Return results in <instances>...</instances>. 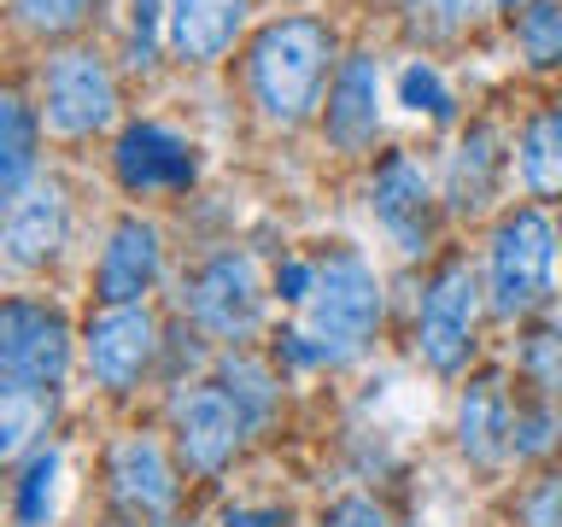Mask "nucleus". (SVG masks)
Returning <instances> with one entry per match:
<instances>
[{"instance_id":"23","label":"nucleus","mask_w":562,"mask_h":527,"mask_svg":"<svg viewBox=\"0 0 562 527\" xmlns=\"http://www.w3.org/2000/svg\"><path fill=\"white\" fill-rule=\"evenodd\" d=\"M223 393L240 404V416H246V422H263V416L276 411V381L263 375L252 358H235V351L223 358Z\"/></svg>"},{"instance_id":"26","label":"nucleus","mask_w":562,"mask_h":527,"mask_svg":"<svg viewBox=\"0 0 562 527\" xmlns=\"http://www.w3.org/2000/svg\"><path fill=\"white\" fill-rule=\"evenodd\" d=\"M42 416H47V393H12V386H0V451L7 457L24 451V439L35 434Z\"/></svg>"},{"instance_id":"10","label":"nucleus","mask_w":562,"mask_h":527,"mask_svg":"<svg viewBox=\"0 0 562 527\" xmlns=\"http://www.w3.org/2000/svg\"><path fill=\"white\" fill-rule=\"evenodd\" d=\"M369 205H375V223L404 253H422L434 240V188H428L416 158H404V153L381 158L375 182H369Z\"/></svg>"},{"instance_id":"19","label":"nucleus","mask_w":562,"mask_h":527,"mask_svg":"<svg viewBox=\"0 0 562 527\" xmlns=\"http://www.w3.org/2000/svg\"><path fill=\"white\" fill-rule=\"evenodd\" d=\"M30 147H35V117H30V105L18 94H7L0 100V200L7 205L30 182V165H35Z\"/></svg>"},{"instance_id":"4","label":"nucleus","mask_w":562,"mask_h":527,"mask_svg":"<svg viewBox=\"0 0 562 527\" xmlns=\"http://www.w3.org/2000/svg\"><path fill=\"white\" fill-rule=\"evenodd\" d=\"M70 363V328L59 311L12 299L0 311V386L12 393H53Z\"/></svg>"},{"instance_id":"18","label":"nucleus","mask_w":562,"mask_h":527,"mask_svg":"<svg viewBox=\"0 0 562 527\" xmlns=\"http://www.w3.org/2000/svg\"><path fill=\"white\" fill-rule=\"evenodd\" d=\"M504 141L498 130H486V123H474V130L463 135V147L451 153V165H446V200L451 211H481L492 200V188H498V170H504Z\"/></svg>"},{"instance_id":"34","label":"nucleus","mask_w":562,"mask_h":527,"mask_svg":"<svg viewBox=\"0 0 562 527\" xmlns=\"http://www.w3.org/2000/svg\"><path fill=\"white\" fill-rule=\"evenodd\" d=\"M276 509H252V516H228V527H276Z\"/></svg>"},{"instance_id":"21","label":"nucleus","mask_w":562,"mask_h":527,"mask_svg":"<svg viewBox=\"0 0 562 527\" xmlns=\"http://www.w3.org/2000/svg\"><path fill=\"white\" fill-rule=\"evenodd\" d=\"M521 375L544 404H562V323H539L521 340Z\"/></svg>"},{"instance_id":"2","label":"nucleus","mask_w":562,"mask_h":527,"mask_svg":"<svg viewBox=\"0 0 562 527\" xmlns=\"http://www.w3.org/2000/svg\"><path fill=\"white\" fill-rule=\"evenodd\" d=\"M334 35L316 18H276L252 42V94L270 123H305L328 77Z\"/></svg>"},{"instance_id":"32","label":"nucleus","mask_w":562,"mask_h":527,"mask_svg":"<svg viewBox=\"0 0 562 527\" xmlns=\"http://www.w3.org/2000/svg\"><path fill=\"white\" fill-rule=\"evenodd\" d=\"M323 527H386V509L375 498H363V492H351L323 516Z\"/></svg>"},{"instance_id":"35","label":"nucleus","mask_w":562,"mask_h":527,"mask_svg":"<svg viewBox=\"0 0 562 527\" xmlns=\"http://www.w3.org/2000/svg\"><path fill=\"white\" fill-rule=\"evenodd\" d=\"M498 7H504V12H516V7H521V0H498Z\"/></svg>"},{"instance_id":"17","label":"nucleus","mask_w":562,"mask_h":527,"mask_svg":"<svg viewBox=\"0 0 562 527\" xmlns=\"http://www.w3.org/2000/svg\"><path fill=\"white\" fill-rule=\"evenodd\" d=\"M240 18L246 0H170V47L193 65H211L240 35Z\"/></svg>"},{"instance_id":"14","label":"nucleus","mask_w":562,"mask_h":527,"mask_svg":"<svg viewBox=\"0 0 562 527\" xmlns=\"http://www.w3.org/2000/svg\"><path fill=\"white\" fill-rule=\"evenodd\" d=\"M158 281V228L140 223V217H123L105 240V258H100V276H94V293L105 305H135Z\"/></svg>"},{"instance_id":"24","label":"nucleus","mask_w":562,"mask_h":527,"mask_svg":"<svg viewBox=\"0 0 562 527\" xmlns=\"http://www.w3.org/2000/svg\"><path fill=\"white\" fill-rule=\"evenodd\" d=\"M398 100L411 105V112L439 117V123H451V117H457V100H451L446 77H439L434 65H422V59H411V65L398 70Z\"/></svg>"},{"instance_id":"8","label":"nucleus","mask_w":562,"mask_h":527,"mask_svg":"<svg viewBox=\"0 0 562 527\" xmlns=\"http://www.w3.org/2000/svg\"><path fill=\"white\" fill-rule=\"evenodd\" d=\"M117 112V88L94 53H59L47 70V123L59 135H88L105 130Z\"/></svg>"},{"instance_id":"12","label":"nucleus","mask_w":562,"mask_h":527,"mask_svg":"<svg viewBox=\"0 0 562 527\" xmlns=\"http://www.w3.org/2000/svg\"><path fill=\"white\" fill-rule=\"evenodd\" d=\"M381 130V65L358 53L340 65V77L328 88V141L340 153H363Z\"/></svg>"},{"instance_id":"5","label":"nucleus","mask_w":562,"mask_h":527,"mask_svg":"<svg viewBox=\"0 0 562 527\" xmlns=\"http://www.w3.org/2000/svg\"><path fill=\"white\" fill-rule=\"evenodd\" d=\"M474 316H481V288H474L469 258H451L446 270L428 281L422 299V323H416V351L428 358V369L457 375L474 351Z\"/></svg>"},{"instance_id":"6","label":"nucleus","mask_w":562,"mask_h":527,"mask_svg":"<svg viewBox=\"0 0 562 527\" xmlns=\"http://www.w3.org/2000/svg\"><path fill=\"white\" fill-rule=\"evenodd\" d=\"M193 323L217 340H246L258 328V311H263V293H258V270L246 253H223L211 258L200 276H193Z\"/></svg>"},{"instance_id":"22","label":"nucleus","mask_w":562,"mask_h":527,"mask_svg":"<svg viewBox=\"0 0 562 527\" xmlns=\"http://www.w3.org/2000/svg\"><path fill=\"white\" fill-rule=\"evenodd\" d=\"M53 481H59V451L42 446L24 463V474H18V498H12L18 527H47V516H53Z\"/></svg>"},{"instance_id":"33","label":"nucleus","mask_w":562,"mask_h":527,"mask_svg":"<svg viewBox=\"0 0 562 527\" xmlns=\"http://www.w3.org/2000/svg\"><path fill=\"white\" fill-rule=\"evenodd\" d=\"M276 288H281V299H293V305H305V293H311V264H288Z\"/></svg>"},{"instance_id":"25","label":"nucleus","mask_w":562,"mask_h":527,"mask_svg":"<svg viewBox=\"0 0 562 527\" xmlns=\"http://www.w3.org/2000/svg\"><path fill=\"white\" fill-rule=\"evenodd\" d=\"M521 47L533 65L562 59V0H533V7L521 12Z\"/></svg>"},{"instance_id":"11","label":"nucleus","mask_w":562,"mask_h":527,"mask_svg":"<svg viewBox=\"0 0 562 527\" xmlns=\"http://www.w3.org/2000/svg\"><path fill=\"white\" fill-rule=\"evenodd\" d=\"M200 176V158L182 135L158 130V123H130L117 135V182L130 193H153V188H188Z\"/></svg>"},{"instance_id":"7","label":"nucleus","mask_w":562,"mask_h":527,"mask_svg":"<svg viewBox=\"0 0 562 527\" xmlns=\"http://www.w3.org/2000/svg\"><path fill=\"white\" fill-rule=\"evenodd\" d=\"M153 346H158V323L147 305H105L88 323V369L112 393H123V386H135L147 375Z\"/></svg>"},{"instance_id":"1","label":"nucleus","mask_w":562,"mask_h":527,"mask_svg":"<svg viewBox=\"0 0 562 527\" xmlns=\"http://www.w3.org/2000/svg\"><path fill=\"white\" fill-rule=\"evenodd\" d=\"M375 323H381L375 270L358 253H328L311 264L305 328L281 334V358L288 363H346L369 346Z\"/></svg>"},{"instance_id":"16","label":"nucleus","mask_w":562,"mask_h":527,"mask_svg":"<svg viewBox=\"0 0 562 527\" xmlns=\"http://www.w3.org/2000/svg\"><path fill=\"white\" fill-rule=\"evenodd\" d=\"M112 486L140 522L165 516V509L176 504V474L165 463V451H158V439H147V434L123 439V446L112 451Z\"/></svg>"},{"instance_id":"3","label":"nucleus","mask_w":562,"mask_h":527,"mask_svg":"<svg viewBox=\"0 0 562 527\" xmlns=\"http://www.w3.org/2000/svg\"><path fill=\"white\" fill-rule=\"evenodd\" d=\"M557 228L544 211L521 205L492 228V258H486V276H492V311L498 316H527L533 305H544L551 293V264H557Z\"/></svg>"},{"instance_id":"31","label":"nucleus","mask_w":562,"mask_h":527,"mask_svg":"<svg viewBox=\"0 0 562 527\" xmlns=\"http://www.w3.org/2000/svg\"><path fill=\"white\" fill-rule=\"evenodd\" d=\"M158 47V0H130V59L147 65Z\"/></svg>"},{"instance_id":"15","label":"nucleus","mask_w":562,"mask_h":527,"mask_svg":"<svg viewBox=\"0 0 562 527\" xmlns=\"http://www.w3.org/2000/svg\"><path fill=\"white\" fill-rule=\"evenodd\" d=\"M59 246H65V193L53 182L24 188L7 205V258L18 270H35V264H47Z\"/></svg>"},{"instance_id":"13","label":"nucleus","mask_w":562,"mask_h":527,"mask_svg":"<svg viewBox=\"0 0 562 527\" xmlns=\"http://www.w3.org/2000/svg\"><path fill=\"white\" fill-rule=\"evenodd\" d=\"M457 446H463L469 463L498 469L509 451H516V411H509V393L498 375L469 381L463 411H457Z\"/></svg>"},{"instance_id":"20","label":"nucleus","mask_w":562,"mask_h":527,"mask_svg":"<svg viewBox=\"0 0 562 527\" xmlns=\"http://www.w3.org/2000/svg\"><path fill=\"white\" fill-rule=\"evenodd\" d=\"M521 176L544 200L562 193V112H544L521 130Z\"/></svg>"},{"instance_id":"28","label":"nucleus","mask_w":562,"mask_h":527,"mask_svg":"<svg viewBox=\"0 0 562 527\" xmlns=\"http://www.w3.org/2000/svg\"><path fill=\"white\" fill-rule=\"evenodd\" d=\"M404 12H411V24L446 35L457 24H469V18H481V0H404Z\"/></svg>"},{"instance_id":"30","label":"nucleus","mask_w":562,"mask_h":527,"mask_svg":"<svg viewBox=\"0 0 562 527\" xmlns=\"http://www.w3.org/2000/svg\"><path fill=\"white\" fill-rule=\"evenodd\" d=\"M521 522L527 527H562V474H544V481L521 498Z\"/></svg>"},{"instance_id":"29","label":"nucleus","mask_w":562,"mask_h":527,"mask_svg":"<svg viewBox=\"0 0 562 527\" xmlns=\"http://www.w3.org/2000/svg\"><path fill=\"white\" fill-rule=\"evenodd\" d=\"M88 7H94V0H18V18H24L30 30H42V35H59L70 24H82Z\"/></svg>"},{"instance_id":"9","label":"nucleus","mask_w":562,"mask_h":527,"mask_svg":"<svg viewBox=\"0 0 562 527\" xmlns=\"http://www.w3.org/2000/svg\"><path fill=\"white\" fill-rule=\"evenodd\" d=\"M246 428L252 422L240 416V404L223 386H193V393L176 399V446H182V463L193 474H217L235 457Z\"/></svg>"},{"instance_id":"27","label":"nucleus","mask_w":562,"mask_h":527,"mask_svg":"<svg viewBox=\"0 0 562 527\" xmlns=\"http://www.w3.org/2000/svg\"><path fill=\"white\" fill-rule=\"evenodd\" d=\"M557 434H562V416H557V404H521L516 411V457H539V451H551L557 446Z\"/></svg>"}]
</instances>
